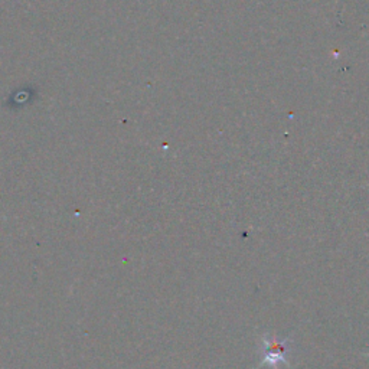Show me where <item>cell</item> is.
<instances>
[{
	"mask_svg": "<svg viewBox=\"0 0 369 369\" xmlns=\"http://www.w3.org/2000/svg\"><path fill=\"white\" fill-rule=\"evenodd\" d=\"M289 351L287 340L266 336L263 340V363L264 366L277 368L278 363H287L286 354Z\"/></svg>",
	"mask_w": 369,
	"mask_h": 369,
	"instance_id": "6da1fadb",
	"label": "cell"
}]
</instances>
